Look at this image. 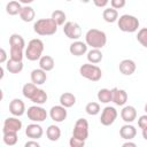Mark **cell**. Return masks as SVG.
<instances>
[{"instance_id":"6da1fadb","label":"cell","mask_w":147,"mask_h":147,"mask_svg":"<svg viewBox=\"0 0 147 147\" xmlns=\"http://www.w3.org/2000/svg\"><path fill=\"white\" fill-rule=\"evenodd\" d=\"M85 42L92 48L101 49L107 44V36L99 29H90L85 34Z\"/></svg>"},{"instance_id":"7a4b0ae2","label":"cell","mask_w":147,"mask_h":147,"mask_svg":"<svg viewBox=\"0 0 147 147\" xmlns=\"http://www.w3.org/2000/svg\"><path fill=\"white\" fill-rule=\"evenodd\" d=\"M57 24L51 18H40L33 24V31L39 36H52L57 31Z\"/></svg>"},{"instance_id":"3957f363","label":"cell","mask_w":147,"mask_h":147,"mask_svg":"<svg viewBox=\"0 0 147 147\" xmlns=\"http://www.w3.org/2000/svg\"><path fill=\"white\" fill-rule=\"evenodd\" d=\"M44 52V42L41 39L34 38L28 42L25 48V57L29 61H37L42 56Z\"/></svg>"},{"instance_id":"277c9868","label":"cell","mask_w":147,"mask_h":147,"mask_svg":"<svg viewBox=\"0 0 147 147\" xmlns=\"http://www.w3.org/2000/svg\"><path fill=\"white\" fill-rule=\"evenodd\" d=\"M139 20L133 16V15H129V14H124L122 16H119V18L117 20V25L121 31L123 32H136L139 28Z\"/></svg>"},{"instance_id":"5b68a950","label":"cell","mask_w":147,"mask_h":147,"mask_svg":"<svg viewBox=\"0 0 147 147\" xmlns=\"http://www.w3.org/2000/svg\"><path fill=\"white\" fill-rule=\"evenodd\" d=\"M79 74L82 77H84L91 82H98L102 77L101 69L93 63H84L79 68Z\"/></svg>"},{"instance_id":"8992f818","label":"cell","mask_w":147,"mask_h":147,"mask_svg":"<svg viewBox=\"0 0 147 147\" xmlns=\"http://www.w3.org/2000/svg\"><path fill=\"white\" fill-rule=\"evenodd\" d=\"M26 115H28V118L32 122H36V123H40V122H44L48 114L46 111L45 108H42L40 105H36V106H31L28 108L26 110Z\"/></svg>"},{"instance_id":"52a82bcc","label":"cell","mask_w":147,"mask_h":147,"mask_svg":"<svg viewBox=\"0 0 147 147\" xmlns=\"http://www.w3.org/2000/svg\"><path fill=\"white\" fill-rule=\"evenodd\" d=\"M72 137L80 140H86L88 138V122L85 118H78L75 123Z\"/></svg>"},{"instance_id":"ba28073f","label":"cell","mask_w":147,"mask_h":147,"mask_svg":"<svg viewBox=\"0 0 147 147\" xmlns=\"http://www.w3.org/2000/svg\"><path fill=\"white\" fill-rule=\"evenodd\" d=\"M63 32L64 34L69 38V39H72V40H78L82 36V28L78 23L76 22H65L64 25H63Z\"/></svg>"},{"instance_id":"9c48e42d","label":"cell","mask_w":147,"mask_h":147,"mask_svg":"<svg viewBox=\"0 0 147 147\" xmlns=\"http://www.w3.org/2000/svg\"><path fill=\"white\" fill-rule=\"evenodd\" d=\"M117 115H118V113H117L115 107L107 106L102 109L101 117H100V123L105 126H109V125L114 124V122L117 118Z\"/></svg>"},{"instance_id":"30bf717a","label":"cell","mask_w":147,"mask_h":147,"mask_svg":"<svg viewBox=\"0 0 147 147\" xmlns=\"http://www.w3.org/2000/svg\"><path fill=\"white\" fill-rule=\"evenodd\" d=\"M68 116V113H67V108L63 107L62 105H59V106H53L49 110V117L56 122V123H61L63 122Z\"/></svg>"},{"instance_id":"8fae6325","label":"cell","mask_w":147,"mask_h":147,"mask_svg":"<svg viewBox=\"0 0 147 147\" xmlns=\"http://www.w3.org/2000/svg\"><path fill=\"white\" fill-rule=\"evenodd\" d=\"M22 129V122L21 119L17 118V116L14 117H7L3 122V126H2V132H7V131H15L18 132Z\"/></svg>"},{"instance_id":"7c38bea8","label":"cell","mask_w":147,"mask_h":147,"mask_svg":"<svg viewBox=\"0 0 147 147\" xmlns=\"http://www.w3.org/2000/svg\"><path fill=\"white\" fill-rule=\"evenodd\" d=\"M9 111H10L11 115L17 116V117L24 115L25 111H26V110H25V105H24V102H23L21 99H17V98L13 99V100L10 101V103H9Z\"/></svg>"},{"instance_id":"4fadbf2b","label":"cell","mask_w":147,"mask_h":147,"mask_svg":"<svg viewBox=\"0 0 147 147\" xmlns=\"http://www.w3.org/2000/svg\"><path fill=\"white\" fill-rule=\"evenodd\" d=\"M25 134H26L28 138L37 140V139H39V138L42 137L44 130H42V127H41L38 123L34 122V123H31V124H29V125L26 126V129H25Z\"/></svg>"},{"instance_id":"5bb4252c","label":"cell","mask_w":147,"mask_h":147,"mask_svg":"<svg viewBox=\"0 0 147 147\" xmlns=\"http://www.w3.org/2000/svg\"><path fill=\"white\" fill-rule=\"evenodd\" d=\"M119 71L121 74H123L124 76H131L132 74H134L136 69H137V65H136V62L131 59H125V60H122L119 62Z\"/></svg>"},{"instance_id":"9a60e30c","label":"cell","mask_w":147,"mask_h":147,"mask_svg":"<svg viewBox=\"0 0 147 147\" xmlns=\"http://www.w3.org/2000/svg\"><path fill=\"white\" fill-rule=\"evenodd\" d=\"M69 52L74 56H82L87 52V44L80 40H75L69 46Z\"/></svg>"},{"instance_id":"2e32d148","label":"cell","mask_w":147,"mask_h":147,"mask_svg":"<svg viewBox=\"0 0 147 147\" xmlns=\"http://www.w3.org/2000/svg\"><path fill=\"white\" fill-rule=\"evenodd\" d=\"M113 91V102L116 105V106H124L127 101V93L125 90H121V88H117V87H114L111 88Z\"/></svg>"},{"instance_id":"e0dca14e","label":"cell","mask_w":147,"mask_h":147,"mask_svg":"<svg viewBox=\"0 0 147 147\" xmlns=\"http://www.w3.org/2000/svg\"><path fill=\"white\" fill-rule=\"evenodd\" d=\"M31 82L36 85H42L46 83V79H47V75H46V71L42 70L41 68H38V69H33L31 71Z\"/></svg>"},{"instance_id":"ac0fdd59","label":"cell","mask_w":147,"mask_h":147,"mask_svg":"<svg viewBox=\"0 0 147 147\" xmlns=\"http://www.w3.org/2000/svg\"><path fill=\"white\" fill-rule=\"evenodd\" d=\"M121 117L125 123H132L137 118V110L133 106H125L121 110Z\"/></svg>"},{"instance_id":"d6986e66","label":"cell","mask_w":147,"mask_h":147,"mask_svg":"<svg viewBox=\"0 0 147 147\" xmlns=\"http://www.w3.org/2000/svg\"><path fill=\"white\" fill-rule=\"evenodd\" d=\"M119 136L125 140H132L137 136V129L130 123H126L119 129Z\"/></svg>"},{"instance_id":"ffe728a7","label":"cell","mask_w":147,"mask_h":147,"mask_svg":"<svg viewBox=\"0 0 147 147\" xmlns=\"http://www.w3.org/2000/svg\"><path fill=\"white\" fill-rule=\"evenodd\" d=\"M20 17L23 22H32L34 20V16H36V13H34V9L31 7V6H23L21 11H20Z\"/></svg>"},{"instance_id":"44dd1931","label":"cell","mask_w":147,"mask_h":147,"mask_svg":"<svg viewBox=\"0 0 147 147\" xmlns=\"http://www.w3.org/2000/svg\"><path fill=\"white\" fill-rule=\"evenodd\" d=\"M54 65H55V61L52 56L49 55H42L40 59H39V68H41L42 70H45L46 72L47 71H51L54 69Z\"/></svg>"},{"instance_id":"7402d4cb","label":"cell","mask_w":147,"mask_h":147,"mask_svg":"<svg viewBox=\"0 0 147 147\" xmlns=\"http://www.w3.org/2000/svg\"><path fill=\"white\" fill-rule=\"evenodd\" d=\"M6 69L10 74H20L23 70V62L22 61H18V60L9 59L6 62Z\"/></svg>"},{"instance_id":"603a6c76","label":"cell","mask_w":147,"mask_h":147,"mask_svg":"<svg viewBox=\"0 0 147 147\" xmlns=\"http://www.w3.org/2000/svg\"><path fill=\"white\" fill-rule=\"evenodd\" d=\"M76 103V96L70 92H64L60 95V105L65 108H70Z\"/></svg>"},{"instance_id":"cb8c5ba5","label":"cell","mask_w":147,"mask_h":147,"mask_svg":"<svg viewBox=\"0 0 147 147\" xmlns=\"http://www.w3.org/2000/svg\"><path fill=\"white\" fill-rule=\"evenodd\" d=\"M102 17L107 23H114L118 20V11L117 9L110 7V8H106L102 13Z\"/></svg>"},{"instance_id":"d4e9b609","label":"cell","mask_w":147,"mask_h":147,"mask_svg":"<svg viewBox=\"0 0 147 147\" xmlns=\"http://www.w3.org/2000/svg\"><path fill=\"white\" fill-rule=\"evenodd\" d=\"M102 53L99 48H92L91 51L87 52V61L90 63H93V64H96V63H100L102 61Z\"/></svg>"},{"instance_id":"484cf974","label":"cell","mask_w":147,"mask_h":147,"mask_svg":"<svg viewBox=\"0 0 147 147\" xmlns=\"http://www.w3.org/2000/svg\"><path fill=\"white\" fill-rule=\"evenodd\" d=\"M46 136L51 141H57L61 137V129L57 125H49L46 130Z\"/></svg>"},{"instance_id":"4316f807","label":"cell","mask_w":147,"mask_h":147,"mask_svg":"<svg viewBox=\"0 0 147 147\" xmlns=\"http://www.w3.org/2000/svg\"><path fill=\"white\" fill-rule=\"evenodd\" d=\"M9 45L10 47H16V48H22L24 49L25 47V41L23 39V37L18 33H13L9 37Z\"/></svg>"},{"instance_id":"83f0119b","label":"cell","mask_w":147,"mask_h":147,"mask_svg":"<svg viewBox=\"0 0 147 147\" xmlns=\"http://www.w3.org/2000/svg\"><path fill=\"white\" fill-rule=\"evenodd\" d=\"M37 91H38V87H37L36 84H33V83H26V84H24V86L22 88V94H23L24 98L31 100L32 96L36 94Z\"/></svg>"},{"instance_id":"f1b7e54d","label":"cell","mask_w":147,"mask_h":147,"mask_svg":"<svg viewBox=\"0 0 147 147\" xmlns=\"http://www.w3.org/2000/svg\"><path fill=\"white\" fill-rule=\"evenodd\" d=\"M21 9H22V6H21V2L20 1L13 0V1H9L6 5V11H7V14H9L11 16H15V15L20 14Z\"/></svg>"},{"instance_id":"f546056e","label":"cell","mask_w":147,"mask_h":147,"mask_svg":"<svg viewBox=\"0 0 147 147\" xmlns=\"http://www.w3.org/2000/svg\"><path fill=\"white\" fill-rule=\"evenodd\" d=\"M98 100L102 103H108L113 100V91L109 88H101L98 92Z\"/></svg>"},{"instance_id":"4dcf8cb0","label":"cell","mask_w":147,"mask_h":147,"mask_svg":"<svg viewBox=\"0 0 147 147\" xmlns=\"http://www.w3.org/2000/svg\"><path fill=\"white\" fill-rule=\"evenodd\" d=\"M2 133H3L2 140H3V142L7 146H14V145H16V142L18 140L17 132H15V131H7V132H2Z\"/></svg>"},{"instance_id":"1f68e13d","label":"cell","mask_w":147,"mask_h":147,"mask_svg":"<svg viewBox=\"0 0 147 147\" xmlns=\"http://www.w3.org/2000/svg\"><path fill=\"white\" fill-rule=\"evenodd\" d=\"M47 93L42 90V88H38V91L36 92V94L32 96L31 101L36 105H44L47 101Z\"/></svg>"},{"instance_id":"d6a6232c","label":"cell","mask_w":147,"mask_h":147,"mask_svg":"<svg viewBox=\"0 0 147 147\" xmlns=\"http://www.w3.org/2000/svg\"><path fill=\"white\" fill-rule=\"evenodd\" d=\"M52 18L55 21V23L57 25H64L65 23V20H67V15L63 10L61 9H56L52 13Z\"/></svg>"},{"instance_id":"836d02e7","label":"cell","mask_w":147,"mask_h":147,"mask_svg":"<svg viewBox=\"0 0 147 147\" xmlns=\"http://www.w3.org/2000/svg\"><path fill=\"white\" fill-rule=\"evenodd\" d=\"M100 105L98 103V102H88L87 105H86V107H85V111L88 114V115H91V116H95V115H98L99 113H100Z\"/></svg>"},{"instance_id":"e575fe53","label":"cell","mask_w":147,"mask_h":147,"mask_svg":"<svg viewBox=\"0 0 147 147\" xmlns=\"http://www.w3.org/2000/svg\"><path fill=\"white\" fill-rule=\"evenodd\" d=\"M137 40L147 48V28H142L137 33Z\"/></svg>"},{"instance_id":"d590c367","label":"cell","mask_w":147,"mask_h":147,"mask_svg":"<svg viewBox=\"0 0 147 147\" xmlns=\"http://www.w3.org/2000/svg\"><path fill=\"white\" fill-rule=\"evenodd\" d=\"M9 55H10V59H13V60L22 61L23 60V49L22 48H16V47H10Z\"/></svg>"},{"instance_id":"8d00e7d4","label":"cell","mask_w":147,"mask_h":147,"mask_svg":"<svg viewBox=\"0 0 147 147\" xmlns=\"http://www.w3.org/2000/svg\"><path fill=\"white\" fill-rule=\"evenodd\" d=\"M69 145L70 147H84L85 146V140H80L78 138L71 137L69 140Z\"/></svg>"},{"instance_id":"74e56055","label":"cell","mask_w":147,"mask_h":147,"mask_svg":"<svg viewBox=\"0 0 147 147\" xmlns=\"http://www.w3.org/2000/svg\"><path fill=\"white\" fill-rule=\"evenodd\" d=\"M110 5L115 9H122L126 5V0H110Z\"/></svg>"},{"instance_id":"f35d334b","label":"cell","mask_w":147,"mask_h":147,"mask_svg":"<svg viewBox=\"0 0 147 147\" xmlns=\"http://www.w3.org/2000/svg\"><path fill=\"white\" fill-rule=\"evenodd\" d=\"M138 126L142 130L145 127H147V114L146 115H141L139 118H138Z\"/></svg>"},{"instance_id":"ab89813d","label":"cell","mask_w":147,"mask_h":147,"mask_svg":"<svg viewBox=\"0 0 147 147\" xmlns=\"http://www.w3.org/2000/svg\"><path fill=\"white\" fill-rule=\"evenodd\" d=\"M108 2H109V0H93V3H94L96 7H99V8L106 7V6L108 5Z\"/></svg>"},{"instance_id":"60d3db41","label":"cell","mask_w":147,"mask_h":147,"mask_svg":"<svg viewBox=\"0 0 147 147\" xmlns=\"http://www.w3.org/2000/svg\"><path fill=\"white\" fill-rule=\"evenodd\" d=\"M5 62H7V53H6V51L3 48H1L0 49V63L2 64Z\"/></svg>"},{"instance_id":"b9f144b4","label":"cell","mask_w":147,"mask_h":147,"mask_svg":"<svg viewBox=\"0 0 147 147\" xmlns=\"http://www.w3.org/2000/svg\"><path fill=\"white\" fill-rule=\"evenodd\" d=\"M24 146H25V147H39L40 145H39V142H38L37 140H34V139H31L30 141H26Z\"/></svg>"},{"instance_id":"7bdbcfd3","label":"cell","mask_w":147,"mask_h":147,"mask_svg":"<svg viewBox=\"0 0 147 147\" xmlns=\"http://www.w3.org/2000/svg\"><path fill=\"white\" fill-rule=\"evenodd\" d=\"M129 146H130V147H136V146H137V144H136V142H131L130 140H127L126 142H124V144H123V147H129Z\"/></svg>"},{"instance_id":"ee69618b","label":"cell","mask_w":147,"mask_h":147,"mask_svg":"<svg viewBox=\"0 0 147 147\" xmlns=\"http://www.w3.org/2000/svg\"><path fill=\"white\" fill-rule=\"evenodd\" d=\"M21 3H24V5H29V3H32L34 0H18Z\"/></svg>"},{"instance_id":"f6af8a7d","label":"cell","mask_w":147,"mask_h":147,"mask_svg":"<svg viewBox=\"0 0 147 147\" xmlns=\"http://www.w3.org/2000/svg\"><path fill=\"white\" fill-rule=\"evenodd\" d=\"M142 138H144L145 140H147V127L142 129Z\"/></svg>"},{"instance_id":"bcb514c9","label":"cell","mask_w":147,"mask_h":147,"mask_svg":"<svg viewBox=\"0 0 147 147\" xmlns=\"http://www.w3.org/2000/svg\"><path fill=\"white\" fill-rule=\"evenodd\" d=\"M80 1H82V2H84V3H87V2H90L91 0H80Z\"/></svg>"},{"instance_id":"7dc6e473","label":"cell","mask_w":147,"mask_h":147,"mask_svg":"<svg viewBox=\"0 0 147 147\" xmlns=\"http://www.w3.org/2000/svg\"><path fill=\"white\" fill-rule=\"evenodd\" d=\"M145 111H146V114H147V102H146V105H145Z\"/></svg>"},{"instance_id":"c3c4849f","label":"cell","mask_w":147,"mask_h":147,"mask_svg":"<svg viewBox=\"0 0 147 147\" xmlns=\"http://www.w3.org/2000/svg\"><path fill=\"white\" fill-rule=\"evenodd\" d=\"M65 1H72V0H65Z\"/></svg>"}]
</instances>
